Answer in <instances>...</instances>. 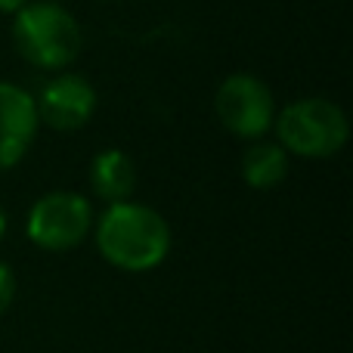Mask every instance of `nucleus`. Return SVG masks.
<instances>
[{"mask_svg":"<svg viewBox=\"0 0 353 353\" xmlns=\"http://www.w3.org/2000/svg\"><path fill=\"white\" fill-rule=\"evenodd\" d=\"M273 130L279 146L298 159H332L350 140V121L338 103L325 97H301L276 112Z\"/></svg>","mask_w":353,"mask_h":353,"instance_id":"3","label":"nucleus"},{"mask_svg":"<svg viewBox=\"0 0 353 353\" xmlns=\"http://www.w3.org/2000/svg\"><path fill=\"white\" fill-rule=\"evenodd\" d=\"M90 189L105 205L128 201L137 189L134 159H130L124 149H103V152L90 161Z\"/></svg>","mask_w":353,"mask_h":353,"instance_id":"8","label":"nucleus"},{"mask_svg":"<svg viewBox=\"0 0 353 353\" xmlns=\"http://www.w3.org/2000/svg\"><path fill=\"white\" fill-rule=\"evenodd\" d=\"M93 205L81 192L56 189L31 205L25 232L41 251H72L93 232Z\"/></svg>","mask_w":353,"mask_h":353,"instance_id":"4","label":"nucleus"},{"mask_svg":"<svg viewBox=\"0 0 353 353\" xmlns=\"http://www.w3.org/2000/svg\"><path fill=\"white\" fill-rule=\"evenodd\" d=\"M53 3H65V0H53Z\"/></svg>","mask_w":353,"mask_h":353,"instance_id":"13","label":"nucleus"},{"mask_svg":"<svg viewBox=\"0 0 353 353\" xmlns=\"http://www.w3.org/2000/svg\"><path fill=\"white\" fill-rule=\"evenodd\" d=\"M99 97L93 84L84 74L74 72H59L41 87L34 97L37 121L47 124L53 130H81L93 115H97Z\"/></svg>","mask_w":353,"mask_h":353,"instance_id":"6","label":"nucleus"},{"mask_svg":"<svg viewBox=\"0 0 353 353\" xmlns=\"http://www.w3.org/2000/svg\"><path fill=\"white\" fill-rule=\"evenodd\" d=\"M16 53L43 72H62L81 56L84 34L74 16L53 0H28L12 22Z\"/></svg>","mask_w":353,"mask_h":353,"instance_id":"2","label":"nucleus"},{"mask_svg":"<svg viewBox=\"0 0 353 353\" xmlns=\"http://www.w3.org/2000/svg\"><path fill=\"white\" fill-rule=\"evenodd\" d=\"M6 236V211H3V205H0V239Z\"/></svg>","mask_w":353,"mask_h":353,"instance_id":"12","label":"nucleus"},{"mask_svg":"<svg viewBox=\"0 0 353 353\" xmlns=\"http://www.w3.org/2000/svg\"><path fill=\"white\" fill-rule=\"evenodd\" d=\"M288 174V152L279 143L254 140L242 155V180L251 189H273Z\"/></svg>","mask_w":353,"mask_h":353,"instance_id":"9","label":"nucleus"},{"mask_svg":"<svg viewBox=\"0 0 353 353\" xmlns=\"http://www.w3.org/2000/svg\"><path fill=\"white\" fill-rule=\"evenodd\" d=\"M214 112L217 121L239 140H261L273 130L276 121V99L273 90L261 78L248 72H236L220 81L214 93Z\"/></svg>","mask_w":353,"mask_h":353,"instance_id":"5","label":"nucleus"},{"mask_svg":"<svg viewBox=\"0 0 353 353\" xmlns=\"http://www.w3.org/2000/svg\"><path fill=\"white\" fill-rule=\"evenodd\" d=\"M12 298H16V273L6 261H0V316L10 310Z\"/></svg>","mask_w":353,"mask_h":353,"instance_id":"10","label":"nucleus"},{"mask_svg":"<svg viewBox=\"0 0 353 353\" xmlns=\"http://www.w3.org/2000/svg\"><path fill=\"white\" fill-rule=\"evenodd\" d=\"M93 242L105 263L124 273H149L171 254V226L143 201H115L93 220Z\"/></svg>","mask_w":353,"mask_h":353,"instance_id":"1","label":"nucleus"},{"mask_svg":"<svg viewBox=\"0 0 353 353\" xmlns=\"http://www.w3.org/2000/svg\"><path fill=\"white\" fill-rule=\"evenodd\" d=\"M25 3H28V0H0V12H12V16H16Z\"/></svg>","mask_w":353,"mask_h":353,"instance_id":"11","label":"nucleus"},{"mask_svg":"<svg viewBox=\"0 0 353 353\" xmlns=\"http://www.w3.org/2000/svg\"><path fill=\"white\" fill-rule=\"evenodd\" d=\"M34 97L12 81H0V171H10L28 155L37 137Z\"/></svg>","mask_w":353,"mask_h":353,"instance_id":"7","label":"nucleus"}]
</instances>
